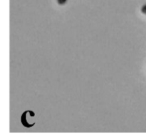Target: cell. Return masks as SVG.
<instances>
[{"instance_id":"7a4b0ae2","label":"cell","mask_w":146,"mask_h":139,"mask_svg":"<svg viewBox=\"0 0 146 139\" xmlns=\"http://www.w3.org/2000/svg\"><path fill=\"white\" fill-rule=\"evenodd\" d=\"M66 1L67 0H57V2H58L59 5H64V4L66 3Z\"/></svg>"},{"instance_id":"6da1fadb","label":"cell","mask_w":146,"mask_h":139,"mask_svg":"<svg viewBox=\"0 0 146 139\" xmlns=\"http://www.w3.org/2000/svg\"><path fill=\"white\" fill-rule=\"evenodd\" d=\"M28 112L29 111H26L23 113L21 117V124H22V125L24 126H25L26 128H31V127H32L33 126L35 125V123L30 124V123L28 122V121H27V115H28Z\"/></svg>"},{"instance_id":"3957f363","label":"cell","mask_w":146,"mask_h":139,"mask_svg":"<svg viewBox=\"0 0 146 139\" xmlns=\"http://www.w3.org/2000/svg\"><path fill=\"white\" fill-rule=\"evenodd\" d=\"M141 11H142L144 14H146V4L145 5L143 6V7L141 8Z\"/></svg>"}]
</instances>
